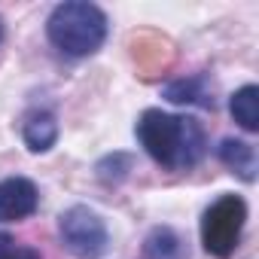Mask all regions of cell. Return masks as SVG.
I'll return each instance as SVG.
<instances>
[{"label":"cell","mask_w":259,"mask_h":259,"mask_svg":"<svg viewBox=\"0 0 259 259\" xmlns=\"http://www.w3.org/2000/svg\"><path fill=\"white\" fill-rule=\"evenodd\" d=\"M138 141L168 171L195 168L207 147L204 128L198 119L162 113V110H144V116L138 119Z\"/></svg>","instance_id":"cell-1"},{"label":"cell","mask_w":259,"mask_h":259,"mask_svg":"<svg viewBox=\"0 0 259 259\" xmlns=\"http://www.w3.org/2000/svg\"><path fill=\"white\" fill-rule=\"evenodd\" d=\"M46 34L55 49L73 58L95 55L107 40V16L85 0H67L58 4L46 22Z\"/></svg>","instance_id":"cell-2"},{"label":"cell","mask_w":259,"mask_h":259,"mask_svg":"<svg viewBox=\"0 0 259 259\" xmlns=\"http://www.w3.org/2000/svg\"><path fill=\"white\" fill-rule=\"evenodd\" d=\"M247 223V204L241 195H223L217 198L204 217H201V244L210 256L217 259H229L241 241Z\"/></svg>","instance_id":"cell-3"},{"label":"cell","mask_w":259,"mask_h":259,"mask_svg":"<svg viewBox=\"0 0 259 259\" xmlns=\"http://www.w3.org/2000/svg\"><path fill=\"white\" fill-rule=\"evenodd\" d=\"M58 229H61L64 247L79 259H98L107 250V226H104V220L95 210L82 207V204L67 207L61 213V220H58Z\"/></svg>","instance_id":"cell-4"},{"label":"cell","mask_w":259,"mask_h":259,"mask_svg":"<svg viewBox=\"0 0 259 259\" xmlns=\"http://www.w3.org/2000/svg\"><path fill=\"white\" fill-rule=\"evenodd\" d=\"M40 192L28 177H7L0 180V223H16L37 210Z\"/></svg>","instance_id":"cell-5"},{"label":"cell","mask_w":259,"mask_h":259,"mask_svg":"<svg viewBox=\"0 0 259 259\" xmlns=\"http://www.w3.org/2000/svg\"><path fill=\"white\" fill-rule=\"evenodd\" d=\"M22 135H25V144L34 150V153H46L55 141H58V122L49 110H34L28 113L25 119V128H22Z\"/></svg>","instance_id":"cell-6"},{"label":"cell","mask_w":259,"mask_h":259,"mask_svg":"<svg viewBox=\"0 0 259 259\" xmlns=\"http://www.w3.org/2000/svg\"><path fill=\"white\" fill-rule=\"evenodd\" d=\"M144 259H189V250L171 226H156L144 241Z\"/></svg>","instance_id":"cell-7"},{"label":"cell","mask_w":259,"mask_h":259,"mask_svg":"<svg viewBox=\"0 0 259 259\" xmlns=\"http://www.w3.org/2000/svg\"><path fill=\"white\" fill-rule=\"evenodd\" d=\"M220 162H223L232 174H238L241 180H247V183L256 177V150H253L247 141L226 138V141L220 144Z\"/></svg>","instance_id":"cell-8"},{"label":"cell","mask_w":259,"mask_h":259,"mask_svg":"<svg viewBox=\"0 0 259 259\" xmlns=\"http://www.w3.org/2000/svg\"><path fill=\"white\" fill-rule=\"evenodd\" d=\"M165 98L174 104H198V107H213V85L207 76H189V79H174L165 85Z\"/></svg>","instance_id":"cell-9"},{"label":"cell","mask_w":259,"mask_h":259,"mask_svg":"<svg viewBox=\"0 0 259 259\" xmlns=\"http://www.w3.org/2000/svg\"><path fill=\"white\" fill-rule=\"evenodd\" d=\"M229 110L244 132H259V89L256 85L238 89L229 101Z\"/></svg>","instance_id":"cell-10"},{"label":"cell","mask_w":259,"mask_h":259,"mask_svg":"<svg viewBox=\"0 0 259 259\" xmlns=\"http://www.w3.org/2000/svg\"><path fill=\"white\" fill-rule=\"evenodd\" d=\"M0 259H43L40 250L16 241L10 232H0Z\"/></svg>","instance_id":"cell-11"},{"label":"cell","mask_w":259,"mask_h":259,"mask_svg":"<svg viewBox=\"0 0 259 259\" xmlns=\"http://www.w3.org/2000/svg\"><path fill=\"white\" fill-rule=\"evenodd\" d=\"M0 40H4V22H0Z\"/></svg>","instance_id":"cell-12"}]
</instances>
